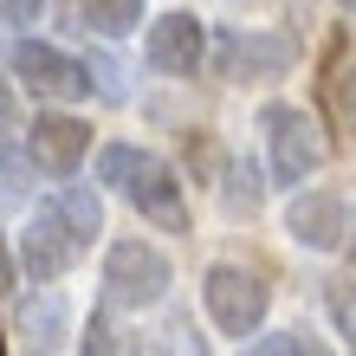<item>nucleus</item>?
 <instances>
[{
	"instance_id": "12",
	"label": "nucleus",
	"mask_w": 356,
	"mask_h": 356,
	"mask_svg": "<svg viewBox=\"0 0 356 356\" xmlns=\"http://www.w3.org/2000/svg\"><path fill=\"white\" fill-rule=\"evenodd\" d=\"M52 207L65 214V227H72L85 246L104 234V201H97V188H91V181H65V188L52 195Z\"/></svg>"
},
{
	"instance_id": "24",
	"label": "nucleus",
	"mask_w": 356,
	"mask_h": 356,
	"mask_svg": "<svg viewBox=\"0 0 356 356\" xmlns=\"http://www.w3.org/2000/svg\"><path fill=\"white\" fill-rule=\"evenodd\" d=\"M350 356H356V350H350Z\"/></svg>"
},
{
	"instance_id": "3",
	"label": "nucleus",
	"mask_w": 356,
	"mask_h": 356,
	"mask_svg": "<svg viewBox=\"0 0 356 356\" xmlns=\"http://www.w3.org/2000/svg\"><path fill=\"white\" fill-rule=\"evenodd\" d=\"M169 291V253L149 240H117L104 253V311H149Z\"/></svg>"
},
{
	"instance_id": "16",
	"label": "nucleus",
	"mask_w": 356,
	"mask_h": 356,
	"mask_svg": "<svg viewBox=\"0 0 356 356\" xmlns=\"http://www.w3.org/2000/svg\"><path fill=\"white\" fill-rule=\"evenodd\" d=\"M78 343H85V356H136V337L111 318V311H91V324L78 330Z\"/></svg>"
},
{
	"instance_id": "8",
	"label": "nucleus",
	"mask_w": 356,
	"mask_h": 356,
	"mask_svg": "<svg viewBox=\"0 0 356 356\" xmlns=\"http://www.w3.org/2000/svg\"><path fill=\"white\" fill-rule=\"evenodd\" d=\"M201 52H207V26L195 13H162L149 19V39H143V58H149V72L162 78H188L201 65Z\"/></svg>"
},
{
	"instance_id": "14",
	"label": "nucleus",
	"mask_w": 356,
	"mask_h": 356,
	"mask_svg": "<svg viewBox=\"0 0 356 356\" xmlns=\"http://www.w3.org/2000/svg\"><path fill=\"white\" fill-rule=\"evenodd\" d=\"M220 201H227V214H259L266 181H259L253 162H227V169H220Z\"/></svg>"
},
{
	"instance_id": "9",
	"label": "nucleus",
	"mask_w": 356,
	"mask_h": 356,
	"mask_svg": "<svg viewBox=\"0 0 356 356\" xmlns=\"http://www.w3.org/2000/svg\"><path fill=\"white\" fill-rule=\"evenodd\" d=\"M65 337H72V305H65V291L39 285V291H26V298L13 305V343H19V350L52 356Z\"/></svg>"
},
{
	"instance_id": "2",
	"label": "nucleus",
	"mask_w": 356,
	"mask_h": 356,
	"mask_svg": "<svg viewBox=\"0 0 356 356\" xmlns=\"http://www.w3.org/2000/svg\"><path fill=\"white\" fill-rule=\"evenodd\" d=\"M259 130H266V156H272V181H291L298 188L305 175L324 169L330 143L318 130V117L298 111V104H266L259 111Z\"/></svg>"
},
{
	"instance_id": "22",
	"label": "nucleus",
	"mask_w": 356,
	"mask_h": 356,
	"mask_svg": "<svg viewBox=\"0 0 356 356\" xmlns=\"http://www.w3.org/2000/svg\"><path fill=\"white\" fill-rule=\"evenodd\" d=\"M0 356H7V343H0Z\"/></svg>"
},
{
	"instance_id": "17",
	"label": "nucleus",
	"mask_w": 356,
	"mask_h": 356,
	"mask_svg": "<svg viewBox=\"0 0 356 356\" xmlns=\"http://www.w3.org/2000/svg\"><path fill=\"white\" fill-rule=\"evenodd\" d=\"M240 356H330L311 330H266V337H253Z\"/></svg>"
},
{
	"instance_id": "19",
	"label": "nucleus",
	"mask_w": 356,
	"mask_h": 356,
	"mask_svg": "<svg viewBox=\"0 0 356 356\" xmlns=\"http://www.w3.org/2000/svg\"><path fill=\"white\" fill-rule=\"evenodd\" d=\"M330 104H337L343 130L356 136V58H350V65H337V72H330Z\"/></svg>"
},
{
	"instance_id": "13",
	"label": "nucleus",
	"mask_w": 356,
	"mask_h": 356,
	"mask_svg": "<svg viewBox=\"0 0 356 356\" xmlns=\"http://www.w3.org/2000/svg\"><path fill=\"white\" fill-rule=\"evenodd\" d=\"M33 156L19 149L13 136H0V207H26V195H33Z\"/></svg>"
},
{
	"instance_id": "21",
	"label": "nucleus",
	"mask_w": 356,
	"mask_h": 356,
	"mask_svg": "<svg viewBox=\"0 0 356 356\" xmlns=\"http://www.w3.org/2000/svg\"><path fill=\"white\" fill-rule=\"evenodd\" d=\"M13 272H19V253H13V246H7V234H0V291H7V285H13Z\"/></svg>"
},
{
	"instance_id": "23",
	"label": "nucleus",
	"mask_w": 356,
	"mask_h": 356,
	"mask_svg": "<svg viewBox=\"0 0 356 356\" xmlns=\"http://www.w3.org/2000/svg\"><path fill=\"white\" fill-rule=\"evenodd\" d=\"M343 7H356V0H343Z\"/></svg>"
},
{
	"instance_id": "5",
	"label": "nucleus",
	"mask_w": 356,
	"mask_h": 356,
	"mask_svg": "<svg viewBox=\"0 0 356 356\" xmlns=\"http://www.w3.org/2000/svg\"><path fill=\"white\" fill-rule=\"evenodd\" d=\"M7 72L19 78V91L39 97V104H78V97H91L85 58L58 52L52 39H19V46L7 52Z\"/></svg>"
},
{
	"instance_id": "7",
	"label": "nucleus",
	"mask_w": 356,
	"mask_h": 356,
	"mask_svg": "<svg viewBox=\"0 0 356 356\" xmlns=\"http://www.w3.org/2000/svg\"><path fill=\"white\" fill-rule=\"evenodd\" d=\"M85 149H91V123H78V117H65V111H39L33 130H26L33 169L52 175V181H72L78 162H85Z\"/></svg>"
},
{
	"instance_id": "20",
	"label": "nucleus",
	"mask_w": 356,
	"mask_h": 356,
	"mask_svg": "<svg viewBox=\"0 0 356 356\" xmlns=\"http://www.w3.org/2000/svg\"><path fill=\"white\" fill-rule=\"evenodd\" d=\"M19 26H39V0H0V39H7V52L19 46Z\"/></svg>"
},
{
	"instance_id": "6",
	"label": "nucleus",
	"mask_w": 356,
	"mask_h": 356,
	"mask_svg": "<svg viewBox=\"0 0 356 356\" xmlns=\"http://www.w3.org/2000/svg\"><path fill=\"white\" fill-rule=\"evenodd\" d=\"M78 253H85V240L65 227V214L46 201L39 214L26 220V234H19V266L33 272L39 285H52V279H65V272L78 266Z\"/></svg>"
},
{
	"instance_id": "4",
	"label": "nucleus",
	"mask_w": 356,
	"mask_h": 356,
	"mask_svg": "<svg viewBox=\"0 0 356 356\" xmlns=\"http://www.w3.org/2000/svg\"><path fill=\"white\" fill-rule=\"evenodd\" d=\"M201 298H207V318H214L227 337H259V324H266V311H272V291L259 272H246L234 259H220V266H207L201 272Z\"/></svg>"
},
{
	"instance_id": "10",
	"label": "nucleus",
	"mask_w": 356,
	"mask_h": 356,
	"mask_svg": "<svg viewBox=\"0 0 356 356\" xmlns=\"http://www.w3.org/2000/svg\"><path fill=\"white\" fill-rule=\"evenodd\" d=\"M285 234L298 246H311V253H330V246H343L350 214H343V201L330 195V188H305V195H291V207H285Z\"/></svg>"
},
{
	"instance_id": "11",
	"label": "nucleus",
	"mask_w": 356,
	"mask_h": 356,
	"mask_svg": "<svg viewBox=\"0 0 356 356\" xmlns=\"http://www.w3.org/2000/svg\"><path fill=\"white\" fill-rule=\"evenodd\" d=\"M285 46L279 39H266V33H227L220 39V72L227 78H279L285 72Z\"/></svg>"
},
{
	"instance_id": "18",
	"label": "nucleus",
	"mask_w": 356,
	"mask_h": 356,
	"mask_svg": "<svg viewBox=\"0 0 356 356\" xmlns=\"http://www.w3.org/2000/svg\"><path fill=\"white\" fill-rule=\"evenodd\" d=\"M85 78H91V91H97V97H111V104L130 97V91H123V65H117L111 52H91V58H85Z\"/></svg>"
},
{
	"instance_id": "1",
	"label": "nucleus",
	"mask_w": 356,
	"mask_h": 356,
	"mask_svg": "<svg viewBox=\"0 0 356 356\" xmlns=\"http://www.w3.org/2000/svg\"><path fill=\"white\" fill-rule=\"evenodd\" d=\"M97 181H111L143 220L169 227V234H181V227H188V201H181L175 169H169L162 156L136 149V143H104V149H97Z\"/></svg>"
},
{
	"instance_id": "15",
	"label": "nucleus",
	"mask_w": 356,
	"mask_h": 356,
	"mask_svg": "<svg viewBox=\"0 0 356 356\" xmlns=\"http://www.w3.org/2000/svg\"><path fill=\"white\" fill-rule=\"evenodd\" d=\"M78 13H85V26H97L104 39H123L143 26V0H78Z\"/></svg>"
}]
</instances>
